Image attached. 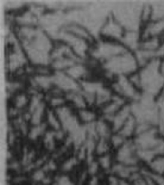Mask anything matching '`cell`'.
Instances as JSON below:
<instances>
[{"instance_id":"cell-29","label":"cell","mask_w":164,"mask_h":185,"mask_svg":"<svg viewBox=\"0 0 164 185\" xmlns=\"http://www.w3.org/2000/svg\"><path fill=\"white\" fill-rule=\"evenodd\" d=\"M64 103H66V98L62 97V96H55V97H52V98L50 99V104H51V106L57 108V109L64 106Z\"/></svg>"},{"instance_id":"cell-22","label":"cell","mask_w":164,"mask_h":185,"mask_svg":"<svg viewBox=\"0 0 164 185\" xmlns=\"http://www.w3.org/2000/svg\"><path fill=\"white\" fill-rule=\"evenodd\" d=\"M46 121L49 122V124L57 131V130H61V121H60V118H58V116H57V114H55V112H52V111H49L48 114H46Z\"/></svg>"},{"instance_id":"cell-38","label":"cell","mask_w":164,"mask_h":185,"mask_svg":"<svg viewBox=\"0 0 164 185\" xmlns=\"http://www.w3.org/2000/svg\"><path fill=\"white\" fill-rule=\"evenodd\" d=\"M46 168H48V170H55V168H56V165H55L52 161H49L48 165H46Z\"/></svg>"},{"instance_id":"cell-8","label":"cell","mask_w":164,"mask_h":185,"mask_svg":"<svg viewBox=\"0 0 164 185\" xmlns=\"http://www.w3.org/2000/svg\"><path fill=\"white\" fill-rule=\"evenodd\" d=\"M52 83L56 85L60 90H64L67 92H74L77 91V85L74 79H71L64 72H57L52 77Z\"/></svg>"},{"instance_id":"cell-12","label":"cell","mask_w":164,"mask_h":185,"mask_svg":"<svg viewBox=\"0 0 164 185\" xmlns=\"http://www.w3.org/2000/svg\"><path fill=\"white\" fill-rule=\"evenodd\" d=\"M113 173L117 174L118 177H120L123 180L130 179L134 173H138L137 171V166H127V165H123V164H117L113 167Z\"/></svg>"},{"instance_id":"cell-40","label":"cell","mask_w":164,"mask_h":185,"mask_svg":"<svg viewBox=\"0 0 164 185\" xmlns=\"http://www.w3.org/2000/svg\"><path fill=\"white\" fill-rule=\"evenodd\" d=\"M160 131H161V134L164 136V127H163V128H160Z\"/></svg>"},{"instance_id":"cell-20","label":"cell","mask_w":164,"mask_h":185,"mask_svg":"<svg viewBox=\"0 0 164 185\" xmlns=\"http://www.w3.org/2000/svg\"><path fill=\"white\" fill-rule=\"evenodd\" d=\"M34 83H36V86H39L42 89H49L54 83H52V78L48 77V75H36L34 78Z\"/></svg>"},{"instance_id":"cell-23","label":"cell","mask_w":164,"mask_h":185,"mask_svg":"<svg viewBox=\"0 0 164 185\" xmlns=\"http://www.w3.org/2000/svg\"><path fill=\"white\" fill-rule=\"evenodd\" d=\"M30 114V112H29ZM31 115V123L33 125H39V124H42V117H43V115H44V105L42 104L39 108H37L34 111H33L32 114H30Z\"/></svg>"},{"instance_id":"cell-27","label":"cell","mask_w":164,"mask_h":185,"mask_svg":"<svg viewBox=\"0 0 164 185\" xmlns=\"http://www.w3.org/2000/svg\"><path fill=\"white\" fill-rule=\"evenodd\" d=\"M28 104H29V99H28V97H26L25 94H23V93L18 94V96L14 98V106H16L17 109H22V108L26 106Z\"/></svg>"},{"instance_id":"cell-28","label":"cell","mask_w":164,"mask_h":185,"mask_svg":"<svg viewBox=\"0 0 164 185\" xmlns=\"http://www.w3.org/2000/svg\"><path fill=\"white\" fill-rule=\"evenodd\" d=\"M44 133V125L43 124H39V125H33L32 128H31V130H30V134H29V136H30V139H32V140H36L39 135H42Z\"/></svg>"},{"instance_id":"cell-16","label":"cell","mask_w":164,"mask_h":185,"mask_svg":"<svg viewBox=\"0 0 164 185\" xmlns=\"http://www.w3.org/2000/svg\"><path fill=\"white\" fill-rule=\"evenodd\" d=\"M68 98L74 103V105L76 108H79L80 110H83L86 109L87 106V100L86 98L83 97L82 92H79V91H74V92H69L68 93Z\"/></svg>"},{"instance_id":"cell-14","label":"cell","mask_w":164,"mask_h":185,"mask_svg":"<svg viewBox=\"0 0 164 185\" xmlns=\"http://www.w3.org/2000/svg\"><path fill=\"white\" fill-rule=\"evenodd\" d=\"M164 32V18L154 20L150 23V25L146 27V38L149 37H158V35Z\"/></svg>"},{"instance_id":"cell-31","label":"cell","mask_w":164,"mask_h":185,"mask_svg":"<svg viewBox=\"0 0 164 185\" xmlns=\"http://www.w3.org/2000/svg\"><path fill=\"white\" fill-rule=\"evenodd\" d=\"M55 137H56L55 133H46L45 134V140H44L45 146L49 147V148H52L54 145H55Z\"/></svg>"},{"instance_id":"cell-30","label":"cell","mask_w":164,"mask_h":185,"mask_svg":"<svg viewBox=\"0 0 164 185\" xmlns=\"http://www.w3.org/2000/svg\"><path fill=\"white\" fill-rule=\"evenodd\" d=\"M76 164H77V159H76V158H70V159H68V160L64 161V164L62 165V171H63V172L70 171Z\"/></svg>"},{"instance_id":"cell-36","label":"cell","mask_w":164,"mask_h":185,"mask_svg":"<svg viewBox=\"0 0 164 185\" xmlns=\"http://www.w3.org/2000/svg\"><path fill=\"white\" fill-rule=\"evenodd\" d=\"M160 73H161V75L163 77L164 79V59L162 61H160Z\"/></svg>"},{"instance_id":"cell-2","label":"cell","mask_w":164,"mask_h":185,"mask_svg":"<svg viewBox=\"0 0 164 185\" xmlns=\"http://www.w3.org/2000/svg\"><path fill=\"white\" fill-rule=\"evenodd\" d=\"M105 67L107 71H109L113 74L127 75V74L136 73V69L138 68V63L136 60V56L131 52H126L125 54H121L107 61Z\"/></svg>"},{"instance_id":"cell-21","label":"cell","mask_w":164,"mask_h":185,"mask_svg":"<svg viewBox=\"0 0 164 185\" xmlns=\"http://www.w3.org/2000/svg\"><path fill=\"white\" fill-rule=\"evenodd\" d=\"M79 117L81 120V122L83 123H93L97 118L95 114L91 110H87V109H83V110H80L79 111Z\"/></svg>"},{"instance_id":"cell-24","label":"cell","mask_w":164,"mask_h":185,"mask_svg":"<svg viewBox=\"0 0 164 185\" xmlns=\"http://www.w3.org/2000/svg\"><path fill=\"white\" fill-rule=\"evenodd\" d=\"M95 151L100 155H105L108 153V151H109V143L107 142L106 139H100L99 140L97 146H95Z\"/></svg>"},{"instance_id":"cell-35","label":"cell","mask_w":164,"mask_h":185,"mask_svg":"<svg viewBox=\"0 0 164 185\" xmlns=\"http://www.w3.org/2000/svg\"><path fill=\"white\" fill-rule=\"evenodd\" d=\"M108 185H120V180L118 179V177L112 176V177H109V179H108Z\"/></svg>"},{"instance_id":"cell-4","label":"cell","mask_w":164,"mask_h":185,"mask_svg":"<svg viewBox=\"0 0 164 185\" xmlns=\"http://www.w3.org/2000/svg\"><path fill=\"white\" fill-rule=\"evenodd\" d=\"M125 29L124 27L117 20L115 17H108L105 23L102 24L101 27V35L105 37V39H108V41H120L125 33Z\"/></svg>"},{"instance_id":"cell-19","label":"cell","mask_w":164,"mask_h":185,"mask_svg":"<svg viewBox=\"0 0 164 185\" xmlns=\"http://www.w3.org/2000/svg\"><path fill=\"white\" fill-rule=\"evenodd\" d=\"M94 127H95V133L100 136V139H106V137L109 135L111 129H109L107 122H105V121H99V122H97V124H95Z\"/></svg>"},{"instance_id":"cell-3","label":"cell","mask_w":164,"mask_h":185,"mask_svg":"<svg viewBox=\"0 0 164 185\" xmlns=\"http://www.w3.org/2000/svg\"><path fill=\"white\" fill-rule=\"evenodd\" d=\"M126 52H129V50L121 43H118L115 41L103 39L94 47L92 55L97 59H100V60H103V61L107 62L113 58H117L121 54H125Z\"/></svg>"},{"instance_id":"cell-11","label":"cell","mask_w":164,"mask_h":185,"mask_svg":"<svg viewBox=\"0 0 164 185\" xmlns=\"http://www.w3.org/2000/svg\"><path fill=\"white\" fill-rule=\"evenodd\" d=\"M120 43L129 50H134L138 45H139V36H138V32L136 30H126L123 38L120 39ZM140 47V45H139Z\"/></svg>"},{"instance_id":"cell-6","label":"cell","mask_w":164,"mask_h":185,"mask_svg":"<svg viewBox=\"0 0 164 185\" xmlns=\"http://www.w3.org/2000/svg\"><path fill=\"white\" fill-rule=\"evenodd\" d=\"M134 149H136V145H132L130 142H126L123 147H120L117 154V160L119 161V164L127 165V166H137L138 156Z\"/></svg>"},{"instance_id":"cell-7","label":"cell","mask_w":164,"mask_h":185,"mask_svg":"<svg viewBox=\"0 0 164 185\" xmlns=\"http://www.w3.org/2000/svg\"><path fill=\"white\" fill-rule=\"evenodd\" d=\"M114 89L118 93V96H123L126 98H131L134 99L138 97V90L133 86L129 79V77L126 75H119L118 80L114 83Z\"/></svg>"},{"instance_id":"cell-18","label":"cell","mask_w":164,"mask_h":185,"mask_svg":"<svg viewBox=\"0 0 164 185\" xmlns=\"http://www.w3.org/2000/svg\"><path fill=\"white\" fill-rule=\"evenodd\" d=\"M151 171L155 173V174H158V176H162L164 174V155H160V156H156L150 164H149Z\"/></svg>"},{"instance_id":"cell-1","label":"cell","mask_w":164,"mask_h":185,"mask_svg":"<svg viewBox=\"0 0 164 185\" xmlns=\"http://www.w3.org/2000/svg\"><path fill=\"white\" fill-rule=\"evenodd\" d=\"M142 79V89L150 94L156 92L163 86L164 79L160 73V61H151L139 73Z\"/></svg>"},{"instance_id":"cell-39","label":"cell","mask_w":164,"mask_h":185,"mask_svg":"<svg viewBox=\"0 0 164 185\" xmlns=\"http://www.w3.org/2000/svg\"><path fill=\"white\" fill-rule=\"evenodd\" d=\"M120 185H133V184L129 183L127 180H120Z\"/></svg>"},{"instance_id":"cell-17","label":"cell","mask_w":164,"mask_h":185,"mask_svg":"<svg viewBox=\"0 0 164 185\" xmlns=\"http://www.w3.org/2000/svg\"><path fill=\"white\" fill-rule=\"evenodd\" d=\"M66 73L71 78V79L79 80V79H81L82 77H85V74L87 73V71H86V67H85L83 64L76 63V64H74L73 67H70Z\"/></svg>"},{"instance_id":"cell-37","label":"cell","mask_w":164,"mask_h":185,"mask_svg":"<svg viewBox=\"0 0 164 185\" xmlns=\"http://www.w3.org/2000/svg\"><path fill=\"white\" fill-rule=\"evenodd\" d=\"M89 185H98V178L95 176H93L89 180Z\"/></svg>"},{"instance_id":"cell-33","label":"cell","mask_w":164,"mask_h":185,"mask_svg":"<svg viewBox=\"0 0 164 185\" xmlns=\"http://www.w3.org/2000/svg\"><path fill=\"white\" fill-rule=\"evenodd\" d=\"M99 167H100V165H99L98 161H94V162H89L88 173H89V174H92V177H93V176H95V174H97V172H98Z\"/></svg>"},{"instance_id":"cell-10","label":"cell","mask_w":164,"mask_h":185,"mask_svg":"<svg viewBox=\"0 0 164 185\" xmlns=\"http://www.w3.org/2000/svg\"><path fill=\"white\" fill-rule=\"evenodd\" d=\"M131 115H132V108L130 105H125V106L113 117V120H112V129H113L115 133H118V131L121 129V127L126 123V121L131 117Z\"/></svg>"},{"instance_id":"cell-5","label":"cell","mask_w":164,"mask_h":185,"mask_svg":"<svg viewBox=\"0 0 164 185\" xmlns=\"http://www.w3.org/2000/svg\"><path fill=\"white\" fill-rule=\"evenodd\" d=\"M162 140H160L157 136H156V129L152 128L150 131L140 135V136H137L136 139V147L138 148V151H145V149H155L160 142Z\"/></svg>"},{"instance_id":"cell-15","label":"cell","mask_w":164,"mask_h":185,"mask_svg":"<svg viewBox=\"0 0 164 185\" xmlns=\"http://www.w3.org/2000/svg\"><path fill=\"white\" fill-rule=\"evenodd\" d=\"M79 63L75 60H71V59H67V58H63V59H58V60H54L52 62V68L57 72H67L70 67H73L74 64Z\"/></svg>"},{"instance_id":"cell-41","label":"cell","mask_w":164,"mask_h":185,"mask_svg":"<svg viewBox=\"0 0 164 185\" xmlns=\"http://www.w3.org/2000/svg\"><path fill=\"white\" fill-rule=\"evenodd\" d=\"M162 100H164V89H163V92H162Z\"/></svg>"},{"instance_id":"cell-32","label":"cell","mask_w":164,"mask_h":185,"mask_svg":"<svg viewBox=\"0 0 164 185\" xmlns=\"http://www.w3.org/2000/svg\"><path fill=\"white\" fill-rule=\"evenodd\" d=\"M32 178H33V180H36V182H43V180L45 179V172H44L43 170L38 168V170H36V171L33 172Z\"/></svg>"},{"instance_id":"cell-26","label":"cell","mask_w":164,"mask_h":185,"mask_svg":"<svg viewBox=\"0 0 164 185\" xmlns=\"http://www.w3.org/2000/svg\"><path fill=\"white\" fill-rule=\"evenodd\" d=\"M111 143H112V146H114L115 148H120V147H123V146L126 143V141H125V137H124V136H121L120 134L115 133V134L112 135V137H111Z\"/></svg>"},{"instance_id":"cell-13","label":"cell","mask_w":164,"mask_h":185,"mask_svg":"<svg viewBox=\"0 0 164 185\" xmlns=\"http://www.w3.org/2000/svg\"><path fill=\"white\" fill-rule=\"evenodd\" d=\"M137 124H138L137 118H136L133 115H131V117H130V118L126 121V123L121 127V129L118 131V134H120V135H121V136H124L125 139L130 137V136H132L133 134H136Z\"/></svg>"},{"instance_id":"cell-9","label":"cell","mask_w":164,"mask_h":185,"mask_svg":"<svg viewBox=\"0 0 164 185\" xmlns=\"http://www.w3.org/2000/svg\"><path fill=\"white\" fill-rule=\"evenodd\" d=\"M64 31L77 37V38H81L86 42H91L92 41V33L91 31L88 30L85 25L82 24H79V23H71L69 25H67L64 28Z\"/></svg>"},{"instance_id":"cell-34","label":"cell","mask_w":164,"mask_h":185,"mask_svg":"<svg viewBox=\"0 0 164 185\" xmlns=\"http://www.w3.org/2000/svg\"><path fill=\"white\" fill-rule=\"evenodd\" d=\"M55 185H74L70 180L69 178L66 177V176H62V177H58L55 182Z\"/></svg>"},{"instance_id":"cell-25","label":"cell","mask_w":164,"mask_h":185,"mask_svg":"<svg viewBox=\"0 0 164 185\" xmlns=\"http://www.w3.org/2000/svg\"><path fill=\"white\" fill-rule=\"evenodd\" d=\"M100 167H102L103 170H109L112 167V158L109 154L101 155L98 160Z\"/></svg>"}]
</instances>
